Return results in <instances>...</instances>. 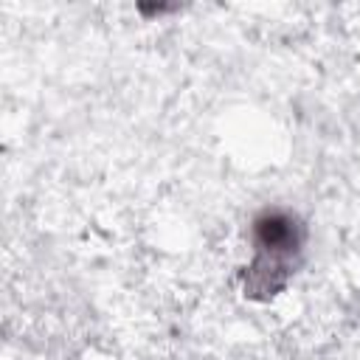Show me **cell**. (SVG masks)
Instances as JSON below:
<instances>
[{
    "instance_id": "obj_1",
    "label": "cell",
    "mask_w": 360,
    "mask_h": 360,
    "mask_svg": "<svg viewBox=\"0 0 360 360\" xmlns=\"http://www.w3.org/2000/svg\"><path fill=\"white\" fill-rule=\"evenodd\" d=\"M253 239H256V264L250 270H259L262 264L270 270H284V259L298 253L301 248V228L290 214L281 211H264L253 222Z\"/></svg>"
}]
</instances>
